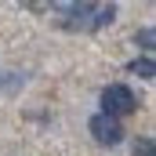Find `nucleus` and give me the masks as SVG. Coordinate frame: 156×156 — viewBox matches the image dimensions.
<instances>
[{
	"label": "nucleus",
	"mask_w": 156,
	"mask_h": 156,
	"mask_svg": "<svg viewBox=\"0 0 156 156\" xmlns=\"http://www.w3.org/2000/svg\"><path fill=\"white\" fill-rule=\"evenodd\" d=\"M62 15V29H73V33H87V29H102L116 18V7L113 4H62L58 7Z\"/></svg>",
	"instance_id": "1"
},
{
	"label": "nucleus",
	"mask_w": 156,
	"mask_h": 156,
	"mask_svg": "<svg viewBox=\"0 0 156 156\" xmlns=\"http://www.w3.org/2000/svg\"><path fill=\"white\" fill-rule=\"evenodd\" d=\"M87 127H91V134H94V142H98V145H109V149H113V145H120V142H123V127H120L113 116H105V113L91 116V123H87Z\"/></svg>",
	"instance_id": "3"
},
{
	"label": "nucleus",
	"mask_w": 156,
	"mask_h": 156,
	"mask_svg": "<svg viewBox=\"0 0 156 156\" xmlns=\"http://www.w3.org/2000/svg\"><path fill=\"white\" fill-rule=\"evenodd\" d=\"M127 69H131L134 76H142V80H156V66H153V58H134Z\"/></svg>",
	"instance_id": "4"
},
{
	"label": "nucleus",
	"mask_w": 156,
	"mask_h": 156,
	"mask_svg": "<svg viewBox=\"0 0 156 156\" xmlns=\"http://www.w3.org/2000/svg\"><path fill=\"white\" fill-rule=\"evenodd\" d=\"M134 156H156V145H153L149 134H142V138L134 142Z\"/></svg>",
	"instance_id": "5"
},
{
	"label": "nucleus",
	"mask_w": 156,
	"mask_h": 156,
	"mask_svg": "<svg viewBox=\"0 0 156 156\" xmlns=\"http://www.w3.org/2000/svg\"><path fill=\"white\" fill-rule=\"evenodd\" d=\"M138 44H142V47H145V51H153V29H149V26H145V29H142V33H138Z\"/></svg>",
	"instance_id": "6"
},
{
	"label": "nucleus",
	"mask_w": 156,
	"mask_h": 156,
	"mask_svg": "<svg viewBox=\"0 0 156 156\" xmlns=\"http://www.w3.org/2000/svg\"><path fill=\"white\" fill-rule=\"evenodd\" d=\"M102 105H105V116H127V113H134L138 109V98H134V91L127 87V83H109L105 91H102Z\"/></svg>",
	"instance_id": "2"
}]
</instances>
